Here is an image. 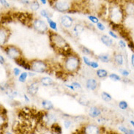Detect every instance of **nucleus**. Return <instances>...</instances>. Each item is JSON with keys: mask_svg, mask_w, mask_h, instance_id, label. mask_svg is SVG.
Masks as SVG:
<instances>
[{"mask_svg": "<svg viewBox=\"0 0 134 134\" xmlns=\"http://www.w3.org/2000/svg\"><path fill=\"white\" fill-rule=\"evenodd\" d=\"M125 15L123 8L118 5H114L110 8L109 17L111 21L114 24H120L123 21L124 16Z\"/></svg>", "mask_w": 134, "mask_h": 134, "instance_id": "nucleus-2", "label": "nucleus"}, {"mask_svg": "<svg viewBox=\"0 0 134 134\" xmlns=\"http://www.w3.org/2000/svg\"><path fill=\"white\" fill-rule=\"evenodd\" d=\"M101 41L103 42V43L105 44L108 47H111L113 45L112 39L110 38V37L107 36V35H103L101 37Z\"/></svg>", "mask_w": 134, "mask_h": 134, "instance_id": "nucleus-17", "label": "nucleus"}, {"mask_svg": "<svg viewBox=\"0 0 134 134\" xmlns=\"http://www.w3.org/2000/svg\"><path fill=\"white\" fill-rule=\"evenodd\" d=\"M40 15L43 17V18H51V13L48 12L46 10H42L40 11Z\"/></svg>", "mask_w": 134, "mask_h": 134, "instance_id": "nucleus-30", "label": "nucleus"}, {"mask_svg": "<svg viewBox=\"0 0 134 134\" xmlns=\"http://www.w3.org/2000/svg\"><path fill=\"white\" fill-rule=\"evenodd\" d=\"M79 102L81 105H84V106H88L90 104V101L88 100V99L86 97H81L79 99Z\"/></svg>", "mask_w": 134, "mask_h": 134, "instance_id": "nucleus-26", "label": "nucleus"}, {"mask_svg": "<svg viewBox=\"0 0 134 134\" xmlns=\"http://www.w3.org/2000/svg\"><path fill=\"white\" fill-rule=\"evenodd\" d=\"M119 71H120V73H121L123 76H125V77H127V76L130 75V72H129L128 70H127L126 69L120 68V70H119Z\"/></svg>", "mask_w": 134, "mask_h": 134, "instance_id": "nucleus-34", "label": "nucleus"}, {"mask_svg": "<svg viewBox=\"0 0 134 134\" xmlns=\"http://www.w3.org/2000/svg\"><path fill=\"white\" fill-rule=\"evenodd\" d=\"M30 8L32 9V10L36 11L40 8V3L37 0H34L32 2H31L30 3Z\"/></svg>", "mask_w": 134, "mask_h": 134, "instance_id": "nucleus-21", "label": "nucleus"}, {"mask_svg": "<svg viewBox=\"0 0 134 134\" xmlns=\"http://www.w3.org/2000/svg\"><path fill=\"white\" fill-rule=\"evenodd\" d=\"M60 21H61V24L64 27L70 28V26H72L73 20L71 17H70L68 15H63L60 19Z\"/></svg>", "mask_w": 134, "mask_h": 134, "instance_id": "nucleus-9", "label": "nucleus"}, {"mask_svg": "<svg viewBox=\"0 0 134 134\" xmlns=\"http://www.w3.org/2000/svg\"><path fill=\"white\" fill-rule=\"evenodd\" d=\"M53 6L57 11L59 12H67L70 10V4L66 2H55Z\"/></svg>", "mask_w": 134, "mask_h": 134, "instance_id": "nucleus-8", "label": "nucleus"}, {"mask_svg": "<svg viewBox=\"0 0 134 134\" xmlns=\"http://www.w3.org/2000/svg\"><path fill=\"white\" fill-rule=\"evenodd\" d=\"M4 51L10 58L13 59L14 60L18 59V58L21 57V53L20 49L13 46H7L4 48Z\"/></svg>", "mask_w": 134, "mask_h": 134, "instance_id": "nucleus-5", "label": "nucleus"}, {"mask_svg": "<svg viewBox=\"0 0 134 134\" xmlns=\"http://www.w3.org/2000/svg\"><path fill=\"white\" fill-rule=\"evenodd\" d=\"M0 61H1V64L2 65H3L4 64V59L2 56H0Z\"/></svg>", "mask_w": 134, "mask_h": 134, "instance_id": "nucleus-48", "label": "nucleus"}, {"mask_svg": "<svg viewBox=\"0 0 134 134\" xmlns=\"http://www.w3.org/2000/svg\"><path fill=\"white\" fill-rule=\"evenodd\" d=\"M47 21L48 23L49 24V26L51 27V29H54V30H57V24L55 23L54 21H53L51 19V18H47Z\"/></svg>", "mask_w": 134, "mask_h": 134, "instance_id": "nucleus-29", "label": "nucleus"}, {"mask_svg": "<svg viewBox=\"0 0 134 134\" xmlns=\"http://www.w3.org/2000/svg\"><path fill=\"white\" fill-rule=\"evenodd\" d=\"M114 62L117 65H122L124 63L123 57L121 54L116 53L114 55Z\"/></svg>", "mask_w": 134, "mask_h": 134, "instance_id": "nucleus-16", "label": "nucleus"}, {"mask_svg": "<svg viewBox=\"0 0 134 134\" xmlns=\"http://www.w3.org/2000/svg\"><path fill=\"white\" fill-rule=\"evenodd\" d=\"M0 2H1V4L5 7H10V4L7 2L6 0H0Z\"/></svg>", "mask_w": 134, "mask_h": 134, "instance_id": "nucleus-37", "label": "nucleus"}, {"mask_svg": "<svg viewBox=\"0 0 134 134\" xmlns=\"http://www.w3.org/2000/svg\"><path fill=\"white\" fill-rule=\"evenodd\" d=\"M98 59L103 62H109V56L108 54H100L98 56Z\"/></svg>", "mask_w": 134, "mask_h": 134, "instance_id": "nucleus-27", "label": "nucleus"}, {"mask_svg": "<svg viewBox=\"0 0 134 134\" xmlns=\"http://www.w3.org/2000/svg\"><path fill=\"white\" fill-rule=\"evenodd\" d=\"M51 130L54 133H62V128L58 124L53 123L51 126Z\"/></svg>", "mask_w": 134, "mask_h": 134, "instance_id": "nucleus-22", "label": "nucleus"}, {"mask_svg": "<svg viewBox=\"0 0 134 134\" xmlns=\"http://www.w3.org/2000/svg\"><path fill=\"white\" fill-rule=\"evenodd\" d=\"M131 65H132V66L134 68V54H133L131 55Z\"/></svg>", "mask_w": 134, "mask_h": 134, "instance_id": "nucleus-46", "label": "nucleus"}, {"mask_svg": "<svg viewBox=\"0 0 134 134\" xmlns=\"http://www.w3.org/2000/svg\"><path fill=\"white\" fill-rule=\"evenodd\" d=\"M64 125H65V127L66 128H69V127H70V125H71V122L70 120H65L64 122Z\"/></svg>", "mask_w": 134, "mask_h": 134, "instance_id": "nucleus-39", "label": "nucleus"}, {"mask_svg": "<svg viewBox=\"0 0 134 134\" xmlns=\"http://www.w3.org/2000/svg\"><path fill=\"white\" fill-rule=\"evenodd\" d=\"M97 27H98V29H100V31L105 30V26H104V25H103L102 23H99V22H98V24H97Z\"/></svg>", "mask_w": 134, "mask_h": 134, "instance_id": "nucleus-38", "label": "nucleus"}, {"mask_svg": "<svg viewBox=\"0 0 134 134\" xmlns=\"http://www.w3.org/2000/svg\"><path fill=\"white\" fill-rule=\"evenodd\" d=\"M83 30H84V28H83V26L81 25V24H77L73 28V32H74V33L76 34V35H81L83 32Z\"/></svg>", "mask_w": 134, "mask_h": 134, "instance_id": "nucleus-20", "label": "nucleus"}, {"mask_svg": "<svg viewBox=\"0 0 134 134\" xmlns=\"http://www.w3.org/2000/svg\"><path fill=\"white\" fill-rule=\"evenodd\" d=\"M109 35H110L112 37H114V38H115V39H118V36L116 35L115 33L113 32L112 31H110V32H109Z\"/></svg>", "mask_w": 134, "mask_h": 134, "instance_id": "nucleus-43", "label": "nucleus"}, {"mask_svg": "<svg viewBox=\"0 0 134 134\" xmlns=\"http://www.w3.org/2000/svg\"><path fill=\"white\" fill-rule=\"evenodd\" d=\"M130 123H131V125H132V126L134 127V121L133 120H131V121H130Z\"/></svg>", "mask_w": 134, "mask_h": 134, "instance_id": "nucleus-51", "label": "nucleus"}, {"mask_svg": "<svg viewBox=\"0 0 134 134\" xmlns=\"http://www.w3.org/2000/svg\"><path fill=\"white\" fill-rule=\"evenodd\" d=\"M97 76L99 77V78H105L106 76H108V72L103 70V69H99L97 70Z\"/></svg>", "mask_w": 134, "mask_h": 134, "instance_id": "nucleus-23", "label": "nucleus"}, {"mask_svg": "<svg viewBox=\"0 0 134 134\" xmlns=\"http://www.w3.org/2000/svg\"><path fill=\"white\" fill-rule=\"evenodd\" d=\"M30 65H31V70L36 72H46L47 66L46 64L42 61V60H38V59H35L32 60L30 62Z\"/></svg>", "mask_w": 134, "mask_h": 134, "instance_id": "nucleus-4", "label": "nucleus"}, {"mask_svg": "<svg viewBox=\"0 0 134 134\" xmlns=\"http://www.w3.org/2000/svg\"><path fill=\"white\" fill-rule=\"evenodd\" d=\"M40 83L45 87H48V86H51L54 83V81L49 77H43L40 79Z\"/></svg>", "mask_w": 134, "mask_h": 134, "instance_id": "nucleus-18", "label": "nucleus"}, {"mask_svg": "<svg viewBox=\"0 0 134 134\" xmlns=\"http://www.w3.org/2000/svg\"><path fill=\"white\" fill-rule=\"evenodd\" d=\"M109 79L114 81H120L121 80V78L120 77V76H118L117 74H115V73L110 74L109 75Z\"/></svg>", "mask_w": 134, "mask_h": 134, "instance_id": "nucleus-32", "label": "nucleus"}, {"mask_svg": "<svg viewBox=\"0 0 134 134\" xmlns=\"http://www.w3.org/2000/svg\"><path fill=\"white\" fill-rule=\"evenodd\" d=\"M27 76H28V73H27V72H22L21 74L20 75V76H19V79H18L19 81H20V82H22V83H24L26 81V80Z\"/></svg>", "mask_w": 134, "mask_h": 134, "instance_id": "nucleus-31", "label": "nucleus"}, {"mask_svg": "<svg viewBox=\"0 0 134 134\" xmlns=\"http://www.w3.org/2000/svg\"><path fill=\"white\" fill-rule=\"evenodd\" d=\"M15 61L17 65L22 67L24 69L28 70H31V65H30V64H29L28 62H26V60H24L23 58H21V57L18 58V59H16V60H15Z\"/></svg>", "mask_w": 134, "mask_h": 134, "instance_id": "nucleus-12", "label": "nucleus"}, {"mask_svg": "<svg viewBox=\"0 0 134 134\" xmlns=\"http://www.w3.org/2000/svg\"><path fill=\"white\" fill-rule=\"evenodd\" d=\"M83 61H84V63L88 66H90V64H91V62L90 61V59L87 58V57H83Z\"/></svg>", "mask_w": 134, "mask_h": 134, "instance_id": "nucleus-40", "label": "nucleus"}, {"mask_svg": "<svg viewBox=\"0 0 134 134\" xmlns=\"http://www.w3.org/2000/svg\"><path fill=\"white\" fill-rule=\"evenodd\" d=\"M128 46H129V48H131L132 51H134V43L133 42H130L129 44H128Z\"/></svg>", "mask_w": 134, "mask_h": 134, "instance_id": "nucleus-45", "label": "nucleus"}, {"mask_svg": "<svg viewBox=\"0 0 134 134\" xmlns=\"http://www.w3.org/2000/svg\"><path fill=\"white\" fill-rule=\"evenodd\" d=\"M38 83L37 81H34L31 84H29L27 87V92L31 95H35L38 92Z\"/></svg>", "mask_w": 134, "mask_h": 134, "instance_id": "nucleus-10", "label": "nucleus"}, {"mask_svg": "<svg viewBox=\"0 0 134 134\" xmlns=\"http://www.w3.org/2000/svg\"><path fill=\"white\" fill-rule=\"evenodd\" d=\"M88 18H89V19H90L91 21L92 22V23L98 24V22H99L98 18H96V17H94V16H92V15H90V16H88Z\"/></svg>", "mask_w": 134, "mask_h": 134, "instance_id": "nucleus-35", "label": "nucleus"}, {"mask_svg": "<svg viewBox=\"0 0 134 134\" xmlns=\"http://www.w3.org/2000/svg\"><path fill=\"white\" fill-rule=\"evenodd\" d=\"M101 114V111L97 107H91L90 109V116L92 118H96Z\"/></svg>", "mask_w": 134, "mask_h": 134, "instance_id": "nucleus-15", "label": "nucleus"}, {"mask_svg": "<svg viewBox=\"0 0 134 134\" xmlns=\"http://www.w3.org/2000/svg\"><path fill=\"white\" fill-rule=\"evenodd\" d=\"M80 48H81V51L83 52L84 54L90 55L91 54H92V51H91V50H90L89 48H87V47H85V46H80Z\"/></svg>", "mask_w": 134, "mask_h": 134, "instance_id": "nucleus-33", "label": "nucleus"}, {"mask_svg": "<svg viewBox=\"0 0 134 134\" xmlns=\"http://www.w3.org/2000/svg\"><path fill=\"white\" fill-rule=\"evenodd\" d=\"M98 87V82L94 79H90L87 81V88L90 90H94Z\"/></svg>", "mask_w": 134, "mask_h": 134, "instance_id": "nucleus-14", "label": "nucleus"}, {"mask_svg": "<svg viewBox=\"0 0 134 134\" xmlns=\"http://www.w3.org/2000/svg\"><path fill=\"white\" fill-rule=\"evenodd\" d=\"M13 72H14L15 76H18L20 72H21V70L18 68H14V70H13Z\"/></svg>", "mask_w": 134, "mask_h": 134, "instance_id": "nucleus-44", "label": "nucleus"}, {"mask_svg": "<svg viewBox=\"0 0 134 134\" xmlns=\"http://www.w3.org/2000/svg\"><path fill=\"white\" fill-rule=\"evenodd\" d=\"M8 32L6 29L4 28H1V32H0V43L2 46L4 44L7 42V39H8Z\"/></svg>", "mask_w": 134, "mask_h": 134, "instance_id": "nucleus-13", "label": "nucleus"}, {"mask_svg": "<svg viewBox=\"0 0 134 134\" xmlns=\"http://www.w3.org/2000/svg\"><path fill=\"white\" fill-rule=\"evenodd\" d=\"M24 99H25L26 101V102H29V98H28V97H27V96H26V94H24Z\"/></svg>", "mask_w": 134, "mask_h": 134, "instance_id": "nucleus-50", "label": "nucleus"}, {"mask_svg": "<svg viewBox=\"0 0 134 134\" xmlns=\"http://www.w3.org/2000/svg\"><path fill=\"white\" fill-rule=\"evenodd\" d=\"M80 59L76 56H69L65 61V68L69 72H74L79 68Z\"/></svg>", "mask_w": 134, "mask_h": 134, "instance_id": "nucleus-3", "label": "nucleus"}, {"mask_svg": "<svg viewBox=\"0 0 134 134\" xmlns=\"http://www.w3.org/2000/svg\"><path fill=\"white\" fill-rule=\"evenodd\" d=\"M33 27L36 31L40 33H44L48 30V26L46 24L40 19H36L33 22Z\"/></svg>", "mask_w": 134, "mask_h": 134, "instance_id": "nucleus-6", "label": "nucleus"}, {"mask_svg": "<svg viewBox=\"0 0 134 134\" xmlns=\"http://www.w3.org/2000/svg\"><path fill=\"white\" fill-rule=\"evenodd\" d=\"M90 67L91 68H98V64L97 62H91Z\"/></svg>", "mask_w": 134, "mask_h": 134, "instance_id": "nucleus-42", "label": "nucleus"}, {"mask_svg": "<svg viewBox=\"0 0 134 134\" xmlns=\"http://www.w3.org/2000/svg\"><path fill=\"white\" fill-rule=\"evenodd\" d=\"M119 46H120V47L122 48H125L126 46H127V45L125 43V42L122 40H120L119 41Z\"/></svg>", "mask_w": 134, "mask_h": 134, "instance_id": "nucleus-36", "label": "nucleus"}, {"mask_svg": "<svg viewBox=\"0 0 134 134\" xmlns=\"http://www.w3.org/2000/svg\"><path fill=\"white\" fill-rule=\"evenodd\" d=\"M50 32V40L52 46L62 51V54H66L68 57L70 56L71 51L70 49L68 48V44L64 40V38L57 33H53L52 32Z\"/></svg>", "mask_w": 134, "mask_h": 134, "instance_id": "nucleus-1", "label": "nucleus"}, {"mask_svg": "<svg viewBox=\"0 0 134 134\" xmlns=\"http://www.w3.org/2000/svg\"><path fill=\"white\" fill-rule=\"evenodd\" d=\"M84 133H85L93 134L100 133V129H99L97 126L90 125H88V126H87V127L84 128Z\"/></svg>", "mask_w": 134, "mask_h": 134, "instance_id": "nucleus-11", "label": "nucleus"}, {"mask_svg": "<svg viewBox=\"0 0 134 134\" xmlns=\"http://www.w3.org/2000/svg\"><path fill=\"white\" fill-rule=\"evenodd\" d=\"M101 98L105 102H109L112 100V97H111V95L110 94H109V93H107V92H102Z\"/></svg>", "mask_w": 134, "mask_h": 134, "instance_id": "nucleus-24", "label": "nucleus"}, {"mask_svg": "<svg viewBox=\"0 0 134 134\" xmlns=\"http://www.w3.org/2000/svg\"><path fill=\"white\" fill-rule=\"evenodd\" d=\"M41 1V2L43 4H46V0H40Z\"/></svg>", "mask_w": 134, "mask_h": 134, "instance_id": "nucleus-52", "label": "nucleus"}, {"mask_svg": "<svg viewBox=\"0 0 134 134\" xmlns=\"http://www.w3.org/2000/svg\"><path fill=\"white\" fill-rule=\"evenodd\" d=\"M21 2L22 3L24 4H30V2H29V0H21Z\"/></svg>", "mask_w": 134, "mask_h": 134, "instance_id": "nucleus-47", "label": "nucleus"}, {"mask_svg": "<svg viewBox=\"0 0 134 134\" xmlns=\"http://www.w3.org/2000/svg\"><path fill=\"white\" fill-rule=\"evenodd\" d=\"M66 87H68V88H70V89H71V90H73V91H75V89H76V88L73 87L72 85V86H70V85H66Z\"/></svg>", "mask_w": 134, "mask_h": 134, "instance_id": "nucleus-49", "label": "nucleus"}, {"mask_svg": "<svg viewBox=\"0 0 134 134\" xmlns=\"http://www.w3.org/2000/svg\"><path fill=\"white\" fill-rule=\"evenodd\" d=\"M72 85L75 87L76 89H81V86L80 83H78V82H72Z\"/></svg>", "mask_w": 134, "mask_h": 134, "instance_id": "nucleus-41", "label": "nucleus"}, {"mask_svg": "<svg viewBox=\"0 0 134 134\" xmlns=\"http://www.w3.org/2000/svg\"><path fill=\"white\" fill-rule=\"evenodd\" d=\"M122 8H123L124 13L126 15L134 16V1L129 0L126 2Z\"/></svg>", "mask_w": 134, "mask_h": 134, "instance_id": "nucleus-7", "label": "nucleus"}, {"mask_svg": "<svg viewBox=\"0 0 134 134\" xmlns=\"http://www.w3.org/2000/svg\"><path fill=\"white\" fill-rule=\"evenodd\" d=\"M119 107L122 110H126L128 108V104H127V101H125V100H121L119 103Z\"/></svg>", "mask_w": 134, "mask_h": 134, "instance_id": "nucleus-28", "label": "nucleus"}, {"mask_svg": "<svg viewBox=\"0 0 134 134\" xmlns=\"http://www.w3.org/2000/svg\"><path fill=\"white\" fill-rule=\"evenodd\" d=\"M119 130H120L121 132H122L123 133L134 134L133 130H131V129H127V127H125V126H120V127H119Z\"/></svg>", "mask_w": 134, "mask_h": 134, "instance_id": "nucleus-25", "label": "nucleus"}, {"mask_svg": "<svg viewBox=\"0 0 134 134\" xmlns=\"http://www.w3.org/2000/svg\"><path fill=\"white\" fill-rule=\"evenodd\" d=\"M42 105L43 107V109L46 110H51L54 109V105L50 100H44L42 101Z\"/></svg>", "mask_w": 134, "mask_h": 134, "instance_id": "nucleus-19", "label": "nucleus"}]
</instances>
